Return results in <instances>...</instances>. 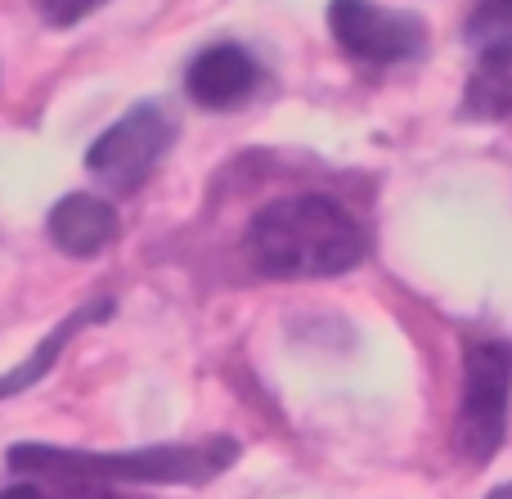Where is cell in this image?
<instances>
[{
	"label": "cell",
	"mask_w": 512,
	"mask_h": 499,
	"mask_svg": "<svg viewBox=\"0 0 512 499\" xmlns=\"http://www.w3.org/2000/svg\"><path fill=\"white\" fill-rule=\"evenodd\" d=\"M248 257L270 279H328L364 257V234L328 194H292L252 216Z\"/></svg>",
	"instance_id": "1"
},
{
	"label": "cell",
	"mask_w": 512,
	"mask_h": 499,
	"mask_svg": "<svg viewBox=\"0 0 512 499\" xmlns=\"http://www.w3.org/2000/svg\"><path fill=\"white\" fill-rule=\"evenodd\" d=\"M234 441L212 446H153V450H122V455H90V450H59V446H14L9 468L18 473H59L86 477V482H207L234 464Z\"/></svg>",
	"instance_id": "2"
},
{
	"label": "cell",
	"mask_w": 512,
	"mask_h": 499,
	"mask_svg": "<svg viewBox=\"0 0 512 499\" xmlns=\"http://www.w3.org/2000/svg\"><path fill=\"white\" fill-rule=\"evenodd\" d=\"M508 396H512V356L495 342H477L463 356V405H459V441L468 464H490L504 441L508 419Z\"/></svg>",
	"instance_id": "3"
},
{
	"label": "cell",
	"mask_w": 512,
	"mask_h": 499,
	"mask_svg": "<svg viewBox=\"0 0 512 499\" xmlns=\"http://www.w3.org/2000/svg\"><path fill=\"white\" fill-rule=\"evenodd\" d=\"M171 144V126L158 108L140 104L122 117L117 126H108L86 153V167L95 171V180H104L113 194H131L144 185L158 158Z\"/></svg>",
	"instance_id": "4"
},
{
	"label": "cell",
	"mask_w": 512,
	"mask_h": 499,
	"mask_svg": "<svg viewBox=\"0 0 512 499\" xmlns=\"http://www.w3.org/2000/svg\"><path fill=\"white\" fill-rule=\"evenodd\" d=\"M328 27H333L337 45L355 59L369 63H400L414 59L423 50L427 32L414 14L373 5V0H333L328 5Z\"/></svg>",
	"instance_id": "5"
},
{
	"label": "cell",
	"mask_w": 512,
	"mask_h": 499,
	"mask_svg": "<svg viewBox=\"0 0 512 499\" xmlns=\"http://www.w3.org/2000/svg\"><path fill=\"white\" fill-rule=\"evenodd\" d=\"M189 99L203 108H234L252 95L256 86V63L239 45H212L189 63Z\"/></svg>",
	"instance_id": "6"
},
{
	"label": "cell",
	"mask_w": 512,
	"mask_h": 499,
	"mask_svg": "<svg viewBox=\"0 0 512 499\" xmlns=\"http://www.w3.org/2000/svg\"><path fill=\"white\" fill-rule=\"evenodd\" d=\"M117 230H122V221H117L113 203L95 194H68L50 212V239L68 257H99L117 239Z\"/></svg>",
	"instance_id": "7"
},
{
	"label": "cell",
	"mask_w": 512,
	"mask_h": 499,
	"mask_svg": "<svg viewBox=\"0 0 512 499\" xmlns=\"http://www.w3.org/2000/svg\"><path fill=\"white\" fill-rule=\"evenodd\" d=\"M463 113L481 117V122H499L512 113V41L481 45V59L468 77V95H463Z\"/></svg>",
	"instance_id": "8"
},
{
	"label": "cell",
	"mask_w": 512,
	"mask_h": 499,
	"mask_svg": "<svg viewBox=\"0 0 512 499\" xmlns=\"http://www.w3.org/2000/svg\"><path fill=\"white\" fill-rule=\"evenodd\" d=\"M108 311H113V302H90L86 311H77V315H72V320H63L59 329H54L50 338H45V347H36V351H32V360H27V365H18L9 378H0V396H14V392H23V387H32L36 378H41L45 369L54 365V356H59V351H63V342H68L72 333L81 329V324H90V320H104Z\"/></svg>",
	"instance_id": "9"
},
{
	"label": "cell",
	"mask_w": 512,
	"mask_h": 499,
	"mask_svg": "<svg viewBox=\"0 0 512 499\" xmlns=\"http://www.w3.org/2000/svg\"><path fill=\"white\" fill-rule=\"evenodd\" d=\"M32 5L50 27H72L86 14H95L99 5H108V0H32Z\"/></svg>",
	"instance_id": "10"
},
{
	"label": "cell",
	"mask_w": 512,
	"mask_h": 499,
	"mask_svg": "<svg viewBox=\"0 0 512 499\" xmlns=\"http://www.w3.org/2000/svg\"><path fill=\"white\" fill-rule=\"evenodd\" d=\"M0 499H54V495L41 491L36 482H18V486H9V491H0Z\"/></svg>",
	"instance_id": "11"
},
{
	"label": "cell",
	"mask_w": 512,
	"mask_h": 499,
	"mask_svg": "<svg viewBox=\"0 0 512 499\" xmlns=\"http://www.w3.org/2000/svg\"><path fill=\"white\" fill-rule=\"evenodd\" d=\"M490 499H512V482H508V486H499V491L490 495Z\"/></svg>",
	"instance_id": "12"
},
{
	"label": "cell",
	"mask_w": 512,
	"mask_h": 499,
	"mask_svg": "<svg viewBox=\"0 0 512 499\" xmlns=\"http://www.w3.org/2000/svg\"><path fill=\"white\" fill-rule=\"evenodd\" d=\"M504 5H508V9H512V0H504Z\"/></svg>",
	"instance_id": "13"
}]
</instances>
